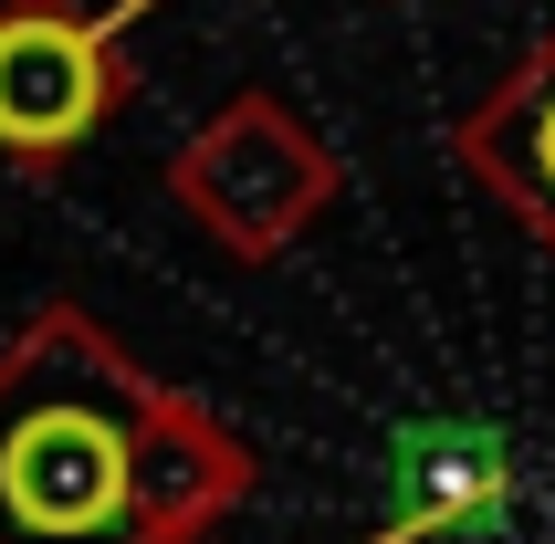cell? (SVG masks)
I'll return each mask as SVG.
<instances>
[{
  "label": "cell",
  "instance_id": "obj_1",
  "mask_svg": "<svg viewBox=\"0 0 555 544\" xmlns=\"http://www.w3.org/2000/svg\"><path fill=\"white\" fill-rule=\"evenodd\" d=\"M262 451L137 366L105 314L42 303L0 346V544H210Z\"/></svg>",
  "mask_w": 555,
  "mask_h": 544
},
{
  "label": "cell",
  "instance_id": "obj_2",
  "mask_svg": "<svg viewBox=\"0 0 555 544\" xmlns=\"http://www.w3.org/2000/svg\"><path fill=\"white\" fill-rule=\"evenodd\" d=\"M336 189H346L336 147H325L314 116L294 105V94H273V85L220 94L210 116H199V137L168 157V199H179L231 262L294 251L314 220L336 210Z\"/></svg>",
  "mask_w": 555,
  "mask_h": 544
},
{
  "label": "cell",
  "instance_id": "obj_3",
  "mask_svg": "<svg viewBox=\"0 0 555 544\" xmlns=\"http://www.w3.org/2000/svg\"><path fill=\"white\" fill-rule=\"evenodd\" d=\"M137 105V53L126 11L85 0H0V157L11 168H63Z\"/></svg>",
  "mask_w": 555,
  "mask_h": 544
},
{
  "label": "cell",
  "instance_id": "obj_4",
  "mask_svg": "<svg viewBox=\"0 0 555 544\" xmlns=\"http://www.w3.org/2000/svg\"><path fill=\"white\" fill-rule=\"evenodd\" d=\"M451 157H462V179L555 262V22L534 31L525 63L451 126Z\"/></svg>",
  "mask_w": 555,
  "mask_h": 544
}]
</instances>
